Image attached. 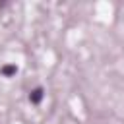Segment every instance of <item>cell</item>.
I'll return each instance as SVG.
<instances>
[{"instance_id": "obj_1", "label": "cell", "mask_w": 124, "mask_h": 124, "mask_svg": "<svg viewBox=\"0 0 124 124\" xmlns=\"http://www.w3.org/2000/svg\"><path fill=\"white\" fill-rule=\"evenodd\" d=\"M41 97H43V91H41V89H35V91H33V95H31V101H33V103H39V101H41Z\"/></svg>"}]
</instances>
